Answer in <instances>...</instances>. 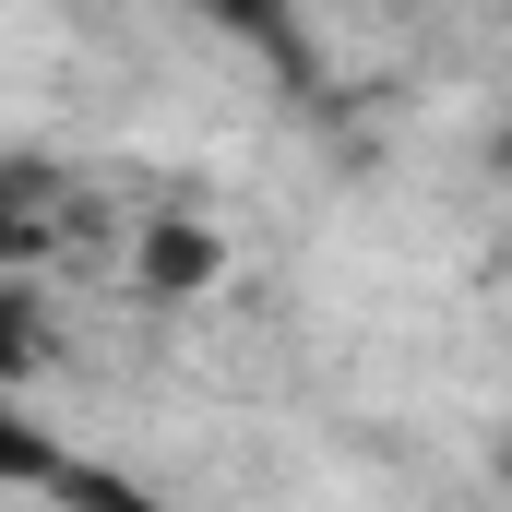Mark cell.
<instances>
[{
  "label": "cell",
  "instance_id": "277c9868",
  "mask_svg": "<svg viewBox=\"0 0 512 512\" xmlns=\"http://www.w3.org/2000/svg\"><path fill=\"white\" fill-rule=\"evenodd\" d=\"M48 346H60V334H48V298H36V274H0V393H12V382H36V370H48Z\"/></svg>",
  "mask_w": 512,
  "mask_h": 512
},
{
  "label": "cell",
  "instance_id": "3957f363",
  "mask_svg": "<svg viewBox=\"0 0 512 512\" xmlns=\"http://www.w3.org/2000/svg\"><path fill=\"white\" fill-rule=\"evenodd\" d=\"M215 274H227V239H215V227H191V215H155V227H143V251H131V286H143V298H167V310H179V298H203Z\"/></svg>",
  "mask_w": 512,
  "mask_h": 512
},
{
  "label": "cell",
  "instance_id": "5b68a950",
  "mask_svg": "<svg viewBox=\"0 0 512 512\" xmlns=\"http://www.w3.org/2000/svg\"><path fill=\"white\" fill-rule=\"evenodd\" d=\"M191 12H215V24H239V36H262L274 60L298 48V24H286V0H191Z\"/></svg>",
  "mask_w": 512,
  "mask_h": 512
},
{
  "label": "cell",
  "instance_id": "6da1fadb",
  "mask_svg": "<svg viewBox=\"0 0 512 512\" xmlns=\"http://www.w3.org/2000/svg\"><path fill=\"white\" fill-rule=\"evenodd\" d=\"M0 489H48V501H72V512H143L131 489H96L48 429H36V417H12V405H0Z\"/></svg>",
  "mask_w": 512,
  "mask_h": 512
},
{
  "label": "cell",
  "instance_id": "7a4b0ae2",
  "mask_svg": "<svg viewBox=\"0 0 512 512\" xmlns=\"http://www.w3.org/2000/svg\"><path fill=\"white\" fill-rule=\"evenodd\" d=\"M60 227H72L60 179H48V167H24V155H0V274H36V262L60 251Z\"/></svg>",
  "mask_w": 512,
  "mask_h": 512
}]
</instances>
